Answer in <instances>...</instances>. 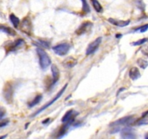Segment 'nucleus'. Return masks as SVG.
<instances>
[{
  "label": "nucleus",
  "instance_id": "nucleus-1",
  "mask_svg": "<svg viewBox=\"0 0 148 139\" xmlns=\"http://www.w3.org/2000/svg\"><path fill=\"white\" fill-rule=\"evenodd\" d=\"M134 120L135 119L133 116H127V117H124L122 118L116 120L115 122L110 124V127L112 128V130H111V133H114L120 131V130H122L124 128V127L132 123L134 121Z\"/></svg>",
  "mask_w": 148,
  "mask_h": 139
},
{
  "label": "nucleus",
  "instance_id": "nucleus-2",
  "mask_svg": "<svg viewBox=\"0 0 148 139\" xmlns=\"http://www.w3.org/2000/svg\"><path fill=\"white\" fill-rule=\"evenodd\" d=\"M36 52H37L38 55L39 64H40V67L43 70L46 69L51 64V60L50 56L41 48H37Z\"/></svg>",
  "mask_w": 148,
  "mask_h": 139
},
{
  "label": "nucleus",
  "instance_id": "nucleus-3",
  "mask_svg": "<svg viewBox=\"0 0 148 139\" xmlns=\"http://www.w3.org/2000/svg\"><path fill=\"white\" fill-rule=\"evenodd\" d=\"M67 85H68L67 83H66V84H65V85H64L63 87H62V89H61L60 91H59V92L57 93V94H56V95L55 96L53 97V98H52V99L51 100V101H49V102H48L47 104H45V105L43 106V107H42L40 109H38V111H36V113H34V114H33V115H32V117H36V116L37 115V114H38L39 113H40V112H41V111H43V110H45V109H47L48 107H50L51 105H52V104H53V103H54L55 101H56V100H58V99H59V98H60V97H61V96H62V94H63V93L64 92V91H65V90H66V86H67Z\"/></svg>",
  "mask_w": 148,
  "mask_h": 139
},
{
  "label": "nucleus",
  "instance_id": "nucleus-4",
  "mask_svg": "<svg viewBox=\"0 0 148 139\" xmlns=\"http://www.w3.org/2000/svg\"><path fill=\"white\" fill-rule=\"evenodd\" d=\"M13 94H14L13 85L11 82H7L3 89V96L7 102L12 103L13 99Z\"/></svg>",
  "mask_w": 148,
  "mask_h": 139
},
{
  "label": "nucleus",
  "instance_id": "nucleus-5",
  "mask_svg": "<svg viewBox=\"0 0 148 139\" xmlns=\"http://www.w3.org/2000/svg\"><path fill=\"white\" fill-rule=\"evenodd\" d=\"M70 49V45L68 43H59V44L56 45L52 48L53 52L56 54L59 55V56H64Z\"/></svg>",
  "mask_w": 148,
  "mask_h": 139
},
{
  "label": "nucleus",
  "instance_id": "nucleus-6",
  "mask_svg": "<svg viewBox=\"0 0 148 139\" xmlns=\"http://www.w3.org/2000/svg\"><path fill=\"white\" fill-rule=\"evenodd\" d=\"M101 41H102V37H98L96 39H95L93 41L91 42V43L88 45V48H87L86 49V54L90 55L95 53V51L98 49L99 45L101 44Z\"/></svg>",
  "mask_w": 148,
  "mask_h": 139
},
{
  "label": "nucleus",
  "instance_id": "nucleus-7",
  "mask_svg": "<svg viewBox=\"0 0 148 139\" xmlns=\"http://www.w3.org/2000/svg\"><path fill=\"white\" fill-rule=\"evenodd\" d=\"M20 30L27 35H30L32 32V23L29 17H26L23 19L20 26Z\"/></svg>",
  "mask_w": 148,
  "mask_h": 139
},
{
  "label": "nucleus",
  "instance_id": "nucleus-8",
  "mask_svg": "<svg viewBox=\"0 0 148 139\" xmlns=\"http://www.w3.org/2000/svg\"><path fill=\"white\" fill-rule=\"evenodd\" d=\"M121 137L122 139H137V135L131 127H124L121 130Z\"/></svg>",
  "mask_w": 148,
  "mask_h": 139
},
{
  "label": "nucleus",
  "instance_id": "nucleus-9",
  "mask_svg": "<svg viewBox=\"0 0 148 139\" xmlns=\"http://www.w3.org/2000/svg\"><path fill=\"white\" fill-rule=\"evenodd\" d=\"M78 113L77 111H75V110L73 109H70L69 111H66L64 115L63 116L62 119V122L64 123H66V122H70L72 123L75 120V118L76 117V116L77 115Z\"/></svg>",
  "mask_w": 148,
  "mask_h": 139
},
{
  "label": "nucleus",
  "instance_id": "nucleus-10",
  "mask_svg": "<svg viewBox=\"0 0 148 139\" xmlns=\"http://www.w3.org/2000/svg\"><path fill=\"white\" fill-rule=\"evenodd\" d=\"M92 23L90 22H85V23H82L77 29L75 31L76 34L77 35H82L84 33H87L89 30H90L91 28H92Z\"/></svg>",
  "mask_w": 148,
  "mask_h": 139
},
{
  "label": "nucleus",
  "instance_id": "nucleus-11",
  "mask_svg": "<svg viewBox=\"0 0 148 139\" xmlns=\"http://www.w3.org/2000/svg\"><path fill=\"white\" fill-rule=\"evenodd\" d=\"M108 20L111 24L119 26V27H125L130 23V20H119L114 18H109Z\"/></svg>",
  "mask_w": 148,
  "mask_h": 139
},
{
  "label": "nucleus",
  "instance_id": "nucleus-12",
  "mask_svg": "<svg viewBox=\"0 0 148 139\" xmlns=\"http://www.w3.org/2000/svg\"><path fill=\"white\" fill-rule=\"evenodd\" d=\"M129 75H130V78H131L132 80L136 81V80H137L138 78H140L141 74H140V70H139L138 68L134 67H132L131 69H130V72H129Z\"/></svg>",
  "mask_w": 148,
  "mask_h": 139
},
{
  "label": "nucleus",
  "instance_id": "nucleus-13",
  "mask_svg": "<svg viewBox=\"0 0 148 139\" xmlns=\"http://www.w3.org/2000/svg\"><path fill=\"white\" fill-rule=\"evenodd\" d=\"M77 63V59L74 57H72V56H69V57L65 59L62 62L64 66H65L66 67H72L75 66Z\"/></svg>",
  "mask_w": 148,
  "mask_h": 139
},
{
  "label": "nucleus",
  "instance_id": "nucleus-14",
  "mask_svg": "<svg viewBox=\"0 0 148 139\" xmlns=\"http://www.w3.org/2000/svg\"><path fill=\"white\" fill-rule=\"evenodd\" d=\"M51 72L52 76H53V84L55 83L59 80V76H60V72H59V70L58 67L55 65H51Z\"/></svg>",
  "mask_w": 148,
  "mask_h": 139
},
{
  "label": "nucleus",
  "instance_id": "nucleus-15",
  "mask_svg": "<svg viewBox=\"0 0 148 139\" xmlns=\"http://www.w3.org/2000/svg\"><path fill=\"white\" fill-rule=\"evenodd\" d=\"M24 44H25L24 40H23V39H17V41H15L14 43H12L11 45H10V51L17 50V49L21 48Z\"/></svg>",
  "mask_w": 148,
  "mask_h": 139
},
{
  "label": "nucleus",
  "instance_id": "nucleus-16",
  "mask_svg": "<svg viewBox=\"0 0 148 139\" xmlns=\"http://www.w3.org/2000/svg\"><path fill=\"white\" fill-rule=\"evenodd\" d=\"M42 98H43V96H42L41 94H38V95L36 96L35 97V98H33V99L32 100L30 103H29L28 106L30 107H34V106L37 105V104H38L40 101H41Z\"/></svg>",
  "mask_w": 148,
  "mask_h": 139
},
{
  "label": "nucleus",
  "instance_id": "nucleus-17",
  "mask_svg": "<svg viewBox=\"0 0 148 139\" xmlns=\"http://www.w3.org/2000/svg\"><path fill=\"white\" fill-rule=\"evenodd\" d=\"M10 20L11 21L12 24L14 25V28H17V27H18L19 25H20V19H19L18 17H17V16L14 15V14H10Z\"/></svg>",
  "mask_w": 148,
  "mask_h": 139
},
{
  "label": "nucleus",
  "instance_id": "nucleus-18",
  "mask_svg": "<svg viewBox=\"0 0 148 139\" xmlns=\"http://www.w3.org/2000/svg\"><path fill=\"white\" fill-rule=\"evenodd\" d=\"M92 6H93L94 9L95 10V11L97 12H103V8L101 6V4H100V2L98 1H96V0H92Z\"/></svg>",
  "mask_w": 148,
  "mask_h": 139
},
{
  "label": "nucleus",
  "instance_id": "nucleus-19",
  "mask_svg": "<svg viewBox=\"0 0 148 139\" xmlns=\"http://www.w3.org/2000/svg\"><path fill=\"white\" fill-rule=\"evenodd\" d=\"M137 65L142 68V69H146L148 66V62L146 61L145 59H143L142 58H140V59H137Z\"/></svg>",
  "mask_w": 148,
  "mask_h": 139
},
{
  "label": "nucleus",
  "instance_id": "nucleus-20",
  "mask_svg": "<svg viewBox=\"0 0 148 139\" xmlns=\"http://www.w3.org/2000/svg\"><path fill=\"white\" fill-rule=\"evenodd\" d=\"M0 30L6 33H8L10 35H12V36H14L15 35V32L13 30H12L11 28L8 27H5V26H0Z\"/></svg>",
  "mask_w": 148,
  "mask_h": 139
},
{
  "label": "nucleus",
  "instance_id": "nucleus-21",
  "mask_svg": "<svg viewBox=\"0 0 148 139\" xmlns=\"http://www.w3.org/2000/svg\"><path fill=\"white\" fill-rule=\"evenodd\" d=\"M82 11H83L85 13L90 12V7L88 6V2H87L86 1L82 0Z\"/></svg>",
  "mask_w": 148,
  "mask_h": 139
},
{
  "label": "nucleus",
  "instance_id": "nucleus-22",
  "mask_svg": "<svg viewBox=\"0 0 148 139\" xmlns=\"http://www.w3.org/2000/svg\"><path fill=\"white\" fill-rule=\"evenodd\" d=\"M147 41H148L147 38H144V39H140V40L137 41L135 42H133L132 45L133 46H140V45H142L143 44V43H145V42H147Z\"/></svg>",
  "mask_w": 148,
  "mask_h": 139
},
{
  "label": "nucleus",
  "instance_id": "nucleus-23",
  "mask_svg": "<svg viewBox=\"0 0 148 139\" xmlns=\"http://www.w3.org/2000/svg\"><path fill=\"white\" fill-rule=\"evenodd\" d=\"M147 30H148V24H146L136 29V31H140V33H144V32L147 31Z\"/></svg>",
  "mask_w": 148,
  "mask_h": 139
},
{
  "label": "nucleus",
  "instance_id": "nucleus-24",
  "mask_svg": "<svg viewBox=\"0 0 148 139\" xmlns=\"http://www.w3.org/2000/svg\"><path fill=\"white\" fill-rule=\"evenodd\" d=\"M141 52H142V53L145 55V56H146L147 57H148V46L143 47V49H141Z\"/></svg>",
  "mask_w": 148,
  "mask_h": 139
},
{
  "label": "nucleus",
  "instance_id": "nucleus-25",
  "mask_svg": "<svg viewBox=\"0 0 148 139\" xmlns=\"http://www.w3.org/2000/svg\"><path fill=\"white\" fill-rule=\"evenodd\" d=\"M5 114H6L5 109L3 108V107H0V119L3 118Z\"/></svg>",
  "mask_w": 148,
  "mask_h": 139
},
{
  "label": "nucleus",
  "instance_id": "nucleus-26",
  "mask_svg": "<svg viewBox=\"0 0 148 139\" xmlns=\"http://www.w3.org/2000/svg\"><path fill=\"white\" fill-rule=\"evenodd\" d=\"M9 123V121L7 120H2V121H0V127H3L4 126L7 125Z\"/></svg>",
  "mask_w": 148,
  "mask_h": 139
},
{
  "label": "nucleus",
  "instance_id": "nucleus-27",
  "mask_svg": "<svg viewBox=\"0 0 148 139\" xmlns=\"http://www.w3.org/2000/svg\"><path fill=\"white\" fill-rule=\"evenodd\" d=\"M148 123V121L147 120H140V121L138 122H137V125H143V124H147Z\"/></svg>",
  "mask_w": 148,
  "mask_h": 139
},
{
  "label": "nucleus",
  "instance_id": "nucleus-28",
  "mask_svg": "<svg viewBox=\"0 0 148 139\" xmlns=\"http://www.w3.org/2000/svg\"><path fill=\"white\" fill-rule=\"evenodd\" d=\"M6 137H7V135H4V136H1V137H0V139H4Z\"/></svg>",
  "mask_w": 148,
  "mask_h": 139
},
{
  "label": "nucleus",
  "instance_id": "nucleus-29",
  "mask_svg": "<svg viewBox=\"0 0 148 139\" xmlns=\"http://www.w3.org/2000/svg\"><path fill=\"white\" fill-rule=\"evenodd\" d=\"M48 120H49V119H47V120H43V124H44V123H46V122H47Z\"/></svg>",
  "mask_w": 148,
  "mask_h": 139
},
{
  "label": "nucleus",
  "instance_id": "nucleus-30",
  "mask_svg": "<svg viewBox=\"0 0 148 139\" xmlns=\"http://www.w3.org/2000/svg\"><path fill=\"white\" fill-rule=\"evenodd\" d=\"M145 139H148V134H147L145 136Z\"/></svg>",
  "mask_w": 148,
  "mask_h": 139
}]
</instances>
